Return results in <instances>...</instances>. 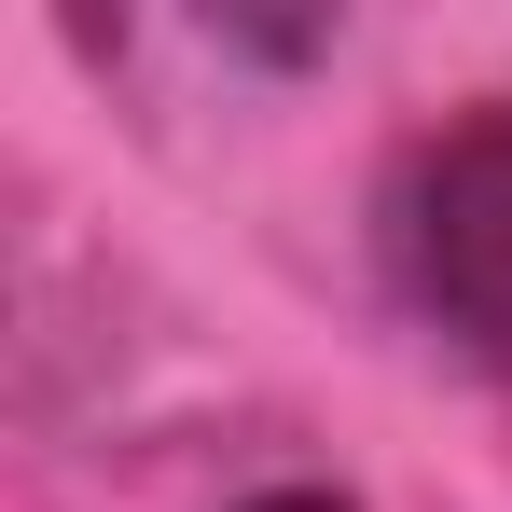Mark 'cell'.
Wrapping results in <instances>:
<instances>
[{"label": "cell", "instance_id": "obj_1", "mask_svg": "<svg viewBox=\"0 0 512 512\" xmlns=\"http://www.w3.org/2000/svg\"><path fill=\"white\" fill-rule=\"evenodd\" d=\"M388 263L443 319V346L512 388V97L429 125L402 153V180H388Z\"/></svg>", "mask_w": 512, "mask_h": 512}, {"label": "cell", "instance_id": "obj_2", "mask_svg": "<svg viewBox=\"0 0 512 512\" xmlns=\"http://www.w3.org/2000/svg\"><path fill=\"white\" fill-rule=\"evenodd\" d=\"M250 512H346V499H319V485H277V499H250Z\"/></svg>", "mask_w": 512, "mask_h": 512}]
</instances>
